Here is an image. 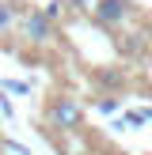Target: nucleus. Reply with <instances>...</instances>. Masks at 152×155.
I'll list each match as a JSON object with an SVG mask.
<instances>
[{
  "label": "nucleus",
  "instance_id": "obj_1",
  "mask_svg": "<svg viewBox=\"0 0 152 155\" xmlns=\"http://www.w3.org/2000/svg\"><path fill=\"white\" fill-rule=\"evenodd\" d=\"M46 117H50V125H53V129L76 133V129H80V121H84V110H80V102H76V98L61 95V98H53V102H50Z\"/></svg>",
  "mask_w": 152,
  "mask_h": 155
},
{
  "label": "nucleus",
  "instance_id": "obj_2",
  "mask_svg": "<svg viewBox=\"0 0 152 155\" xmlns=\"http://www.w3.org/2000/svg\"><path fill=\"white\" fill-rule=\"evenodd\" d=\"M91 15H95L99 27H122V23L129 19V4L126 0H95Z\"/></svg>",
  "mask_w": 152,
  "mask_h": 155
},
{
  "label": "nucleus",
  "instance_id": "obj_3",
  "mask_svg": "<svg viewBox=\"0 0 152 155\" xmlns=\"http://www.w3.org/2000/svg\"><path fill=\"white\" fill-rule=\"evenodd\" d=\"M19 27H23V34H27V42H34V45L53 42V23L46 19L42 12H27V15L19 19Z\"/></svg>",
  "mask_w": 152,
  "mask_h": 155
},
{
  "label": "nucleus",
  "instance_id": "obj_4",
  "mask_svg": "<svg viewBox=\"0 0 152 155\" xmlns=\"http://www.w3.org/2000/svg\"><path fill=\"white\" fill-rule=\"evenodd\" d=\"M12 23H15V12H12L8 4H0V30H8Z\"/></svg>",
  "mask_w": 152,
  "mask_h": 155
},
{
  "label": "nucleus",
  "instance_id": "obj_5",
  "mask_svg": "<svg viewBox=\"0 0 152 155\" xmlns=\"http://www.w3.org/2000/svg\"><path fill=\"white\" fill-rule=\"evenodd\" d=\"M61 4H72V12H88L91 0H61Z\"/></svg>",
  "mask_w": 152,
  "mask_h": 155
}]
</instances>
